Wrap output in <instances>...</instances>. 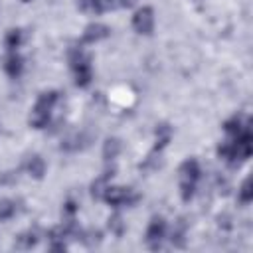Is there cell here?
Masks as SVG:
<instances>
[{"mask_svg": "<svg viewBox=\"0 0 253 253\" xmlns=\"http://www.w3.org/2000/svg\"><path fill=\"white\" fill-rule=\"evenodd\" d=\"M57 99H59V93L57 91H43L38 97V101H36V105H34V109L30 113V125L34 128H43L47 125L49 115H51V109L57 103Z\"/></svg>", "mask_w": 253, "mask_h": 253, "instance_id": "6da1fadb", "label": "cell"}, {"mask_svg": "<svg viewBox=\"0 0 253 253\" xmlns=\"http://www.w3.org/2000/svg\"><path fill=\"white\" fill-rule=\"evenodd\" d=\"M180 196L184 202H190L196 192V184L200 180V164L194 158H188L180 164Z\"/></svg>", "mask_w": 253, "mask_h": 253, "instance_id": "7a4b0ae2", "label": "cell"}, {"mask_svg": "<svg viewBox=\"0 0 253 253\" xmlns=\"http://www.w3.org/2000/svg\"><path fill=\"white\" fill-rule=\"evenodd\" d=\"M69 63H71V69L75 73V85L77 87H87L93 79L91 57L81 47H71L69 49Z\"/></svg>", "mask_w": 253, "mask_h": 253, "instance_id": "3957f363", "label": "cell"}, {"mask_svg": "<svg viewBox=\"0 0 253 253\" xmlns=\"http://www.w3.org/2000/svg\"><path fill=\"white\" fill-rule=\"evenodd\" d=\"M103 200H105L107 204H111V206H123V204L130 206V204H134V202L138 200V196H136V194H132V190H130V188H123V186H109V188L105 190V194H103Z\"/></svg>", "mask_w": 253, "mask_h": 253, "instance_id": "277c9868", "label": "cell"}, {"mask_svg": "<svg viewBox=\"0 0 253 253\" xmlns=\"http://www.w3.org/2000/svg\"><path fill=\"white\" fill-rule=\"evenodd\" d=\"M164 233H166V221H164V217L154 215V217L150 219L148 227H146V241H148V245H150L152 251H156V249L162 247Z\"/></svg>", "mask_w": 253, "mask_h": 253, "instance_id": "5b68a950", "label": "cell"}, {"mask_svg": "<svg viewBox=\"0 0 253 253\" xmlns=\"http://www.w3.org/2000/svg\"><path fill=\"white\" fill-rule=\"evenodd\" d=\"M132 28H134V32L144 34V36L152 34V28H154V10L150 6L138 8L134 12V16H132Z\"/></svg>", "mask_w": 253, "mask_h": 253, "instance_id": "8992f818", "label": "cell"}, {"mask_svg": "<svg viewBox=\"0 0 253 253\" xmlns=\"http://www.w3.org/2000/svg\"><path fill=\"white\" fill-rule=\"evenodd\" d=\"M109 34H111V30H109L105 24L93 22V24H89V26L83 30L81 43H95V42H101V40H105Z\"/></svg>", "mask_w": 253, "mask_h": 253, "instance_id": "52a82bcc", "label": "cell"}, {"mask_svg": "<svg viewBox=\"0 0 253 253\" xmlns=\"http://www.w3.org/2000/svg\"><path fill=\"white\" fill-rule=\"evenodd\" d=\"M115 176V168H111V170H105L99 178H95V182L91 184V196L95 198V200H103V194H105V190L109 188V180Z\"/></svg>", "mask_w": 253, "mask_h": 253, "instance_id": "ba28073f", "label": "cell"}, {"mask_svg": "<svg viewBox=\"0 0 253 253\" xmlns=\"http://www.w3.org/2000/svg\"><path fill=\"white\" fill-rule=\"evenodd\" d=\"M4 71L8 77H14V79L20 77V73L24 71V59L16 51H10V55L4 61Z\"/></svg>", "mask_w": 253, "mask_h": 253, "instance_id": "9c48e42d", "label": "cell"}, {"mask_svg": "<svg viewBox=\"0 0 253 253\" xmlns=\"http://www.w3.org/2000/svg\"><path fill=\"white\" fill-rule=\"evenodd\" d=\"M26 170H28V174H30L32 178H36V180L43 178V174H45V162H43V158L38 156V154L30 156L28 162H26Z\"/></svg>", "mask_w": 253, "mask_h": 253, "instance_id": "30bf717a", "label": "cell"}, {"mask_svg": "<svg viewBox=\"0 0 253 253\" xmlns=\"http://www.w3.org/2000/svg\"><path fill=\"white\" fill-rule=\"evenodd\" d=\"M22 42H24V32H22L20 28L8 30L6 36H4V45H6L8 51H16V49L22 45Z\"/></svg>", "mask_w": 253, "mask_h": 253, "instance_id": "8fae6325", "label": "cell"}, {"mask_svg": "<svg viewBox=\"0 0 253 253\" xmlns=\"http://www.w3.org/2000/svg\"><path fill=\"white\" fill-rule=\"evenodd\" d=\"M245 126H249V123H245L241 115H233L231 119H227V121L223 123V130H225L229 136H237Z\"/></svg>", "mask_w": 253, "mask_h": 253, "instance_id": "7c38bea8", "label": "cell"}, {"mask_svg": "<svg viewBox=\"0 0 253 253\" xmlns=\"http://www.w3.org/2000/svg\"><path fill=\"white\" fill-rule=\"evenodd\" d=\"M119 152H121V140L119 138L113 136V138H107L103 142V158H105V162L115 160L119 156Z\"/></svg>", "mask_w": 253, "mask_h": 253, "instance_id": "4fadbf2b", "label": "cell"}, {"mask_svg": "<svg viewBox=\"0 0 253 253\" xmlns=\"http://www.w3.org/2000/svg\"><path fill=\"white\" fill-rule=\"evenodd\" d=\"M184 235H186V221H184V219H178V221L172 225V231H170V241H172V245L184 247Z\"/></svg>", "mask_w": 253, "mask_h": 253, "instance_id": "5bb4252c", "label": "cell"}, {"mask_svg": "<svg viewBox=\"0 0 253 253\" xmlns=\"http://www.w3.org/2000/svg\"><path fill=\"white\" fill-rule=\"evenodd\" d=\"M170 134H172L170 126H168V125H160V126L156 128V146H154V150H162V148L168 144Z\"/></svg>", "mask_w": 253, "mask_h": 253, "instance_id": "9a60e30c", "label": "cell"}, {"mask_svg": "<svg viewBox=\"0 0 253 253\" xmlns=\"http://www.w3.org/2000/svg\"><path fill=\"white\" fill-rule=\"evenodd\" d=\"M36 243H38V235H36L34 231H28V233L18 235V239H16L14 245H16L18 249H32Z\"/></svg>", "mask_w": 253, "mask_h": 253, "instance_id": "2e32d148", "label": "cell"}, {"mask_svg": "<svg viewBox=\"0 0 253 253\" xmlns=\"http://www.w3.org/2000/svg\"><path fill=\"white\" fill-rule=\"evenodd\" d=\"M16 213V202L14 200H0V221H8Z\"/></svg>", "mask_w": 253, "mask_h": 253, "instance_id": "e0dca14e", "label": "cell"}, {"mask_svg": "<svg viewBox=\"0 0 253 253\" xmlns=\"http://www.w3.org/2000/svg\"><path fill=\"white\" fill-rule=\"evenodd\" d=\"M239 202L241 204H249L253 200V186H251V178H245L241 188H239V194H237Z\"/></svg>", "mask_w": 253, "mask_h": 253, "instance_id": "ac0fdd59", "label": "cell"}, {"mask_svg": "<svg viewBox=\"0 0 253 253\" xmlns=\"http://www.w3.org/2000/svg\"><path fill=\"white\" fill-rule=\"evenodd\" d=\"M109 229H111L117 237L123 235V231H125V223H123V217H121L119 213H115V215L109 217Z\"/></svg>", "mask_w": 253, "mask_h": 253, "instance_id": "d6986e66", "label": "cell"}, {"mask_svg": "<svg viewBox=\"0 0 253 253\" xmlns=\"http://www.w3.org/2000/svg\"><path fill=\"white\" fill-rule=\"evenodd\" d=\"M83 241L87 243V245H95V243H99L101 241V231H87L85 233V237H83Z\"/></svg>", "mask_w": 253, "mask_h": 253, "instance_id": "ffe728a7", "label": "cell"}, {"mask_svg": "<svg viewBox=\"0 0 253 253\" xmlns=\"http://www.w3.org/2000/svg\"><path fill=\"white\" fill-rule=\"evenodd\" d=\"M63 211H65L67 215H73V213L77 211V202H73V200H67V202H65V206H63Z\"/></svg>", "mask_w": 253, "mask_h": 253, "instance_id": "44dd1931", "label": "cell"}, {"mask_svg": "<svg viewBox=\"0 0 253 253\" xmlns=\"http://www.w3.org/2000/svg\"><path fill=\"white\" fill-rule=\"evenodd\" d=\"M24 2H28V0H24Z\"/></svg>", "mask_w": 253, "mask_h": 253, "instance_id": "7402d4cb", "label": "cell"}]
</instances>
